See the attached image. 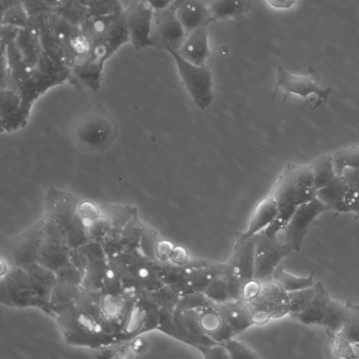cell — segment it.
I'll return each mask as SVG.
<instances>
[{"label": "cell", "mask_w": 359, "mask_h": 359, "mask_svg": "<svg viewBox=\"0 0 359 359\" xmlns=\"http://www.w3.org/2000/svg\"><path fill=\"white\" fill-rule=\"evenodd\" d=\"M56 318L69 344L93 348L123 341V327L108 313L101 290L83 288L74 302L57 313Z\"/></svg>", "instance_id": "cell-1"}, {"label": "cell", "mask_w": 359, "mask_h": 359, "mask_svg": "<svg viewBox=\"0 0 359 359\" xmlns=\"http://www.w3.org/2000/svg\"><path fill=\"white\" fill-rule=\"evenodd\" d=\"M117 133L116 120L101 104L83 109L70 127L72 141L79 149L88 153L109 149Z\"/></svg>", "instance_id": "cell-2"}, {"label": "cell", "mask_w": 359, "mask_h": 359, "mask_svg": "<svg viewBox=\"0 0 359 359\" xmlns=\"http://www.w3.org/2000/svg\"><path fill=\"white\" fill-rule=\"evenodd\" d=\"M122 12L90 15L80 26L90 43L91 55L102 65L123 44L129 42Z\"/></svg>", "instance_id": "cell-3"}, {"label": "cell", "mask_w": 359, "mask_h": 359, "mask_svg": "<svg viewBox=\"0 0 359 359\" xmlns=\"http://www.w3.org/2000/svg\"><path fill=\"white\" fill-rule=\"evenodd\" d=\"M243 298L251 310L255 325L289 314L288 292L272 278L253 280L243 287Z\"/></svg>", "instance_id": "cell-4"}, {"label": "cell", "mask_w": 359, "mask_h": 359, "mask_svg": "<svg viewBox=\"0 0 359 359\" xmlns=\"http://www.w3.org/2000/svg\"><path fill=\"white\" fill-rule=\"evenodd\" d=\"M279 208L296 210L301 204L316 198L313 171L309 165L288 163L269 193Z\"/></svg>", "instance_id": "cell-5"}, {"label": "cell", "mask_w": 359, "mask_h": 359, "mask_svg": "<svg viewBox=\"0 0 359 359\" xmlns=\"http://www.w3.org/2000/svg\"><path fill=\"white\" fill-rule=\"evenodd\" d=\"M80 200L72 194L51 187L45 195V212L40 219L44 239L65 243L69 224L79 209Z\"/></svg>", "instance_id": "cell-6"}, {"label": "cell", "mask_w": 359, "mask_h": 359, "mask_svg": "<svg viewBox=\"0 0 359 359\" xmlns=\"http://www.w3.org/2000/svg\"><path fill=\"white\" fill-rule=\"evenodd\" d=\"M157 330L197 349L217 343L203 331L195 309L161 308Z\"/></svg>", "instance_id": "cell-7"}, {"label": "cell", "mask_w": 359, "mask_h": 359, "mask_svg": "<svg viewBox=\"0 0 359 359\" xmlns=\"http://www.w3.org/2000/svg\"><path fill=\"white\" fill-rule=\"evenodd\" d=\"M175 60L182 84L189 93L194 104L199 109H208L213 100L212 75L206 65H194L175 50H168Z\"/></svg>", "instance_id": "cell-8"}, {"label": "cell", "mask_w": 359, "mask_h": 359, "mask_svg": "<svg viewBox=\"0 0 359 359\" xmlns=\"http://www.w3.org/2000/svg\"><path fill=\"white\" fill-rule=\"evenodd\" d=\"M0 302L15 308L38 307L36 295L25 269L11 266L0 276Z\"/></svg>", "instance_id": "cell-9"}, {"label": "cell", "mask_w": 359, "mask_h": 359, "mask_svg": "<svg viewBox=\"0 0 359 359\" xmlns=\"http://www.w3.org/2000/svg\"><path fill=\"white\" fill-rule=\"evenodd\" d=\"M177 0L165 9L154 11L150 36L151 47L166 51L179 49L186 32L177 15Z\"/></svg>", "instance_id": "cell-10"}, {"label": "cell", "mask_w": 359, "mask_h": 359, "mask_svg": "<svg viewBox=\"0 0 359 359\" xmlns=\"http://www.w3.org/2000/svg\"><path fill=\"white\" fill-rule=\"evenodd\" d=\"M255 236V279H270L277 266L292 251L277 236H270L264 229Z\"/></svg>", "instance_id": "cell-11"}, {"label": "cell", "mask_w": 359, "mask_h": 359, "mask_svg": "<svg viewBox=\"0 0 359 359\" xmlns=\"http://www.w3.org/2000/svg\"><path fill=\"white\" fill-rule=\"evenodd\" d=\"M327 210L329 208L316 197L307 203L301 204L297 208L285 227L278 233H282L283 236H277L292 252L299 251L314 219Z\"/></svg>", "instance_id": "cell-12"}, {"label": "cell", "mask_w": 359, "mask_h": 359, "mask_svg": "<svg viewBox=\"0 0 359 359\" xmlns=\"http://www.w3.org/2000/svg\"><path fill=\"white\" fill-rule=\"evenodd\" d=\"M122 14L133 47L137 50L151 47L150 36L154 14L151 6L138 0L123 8Z\"/></svg>", "instance_id": "cell-13"}, {"label": "cell", "mask_w": 359, "mask_h": 359, "mask_svg": "<svg viewBox=\"0 0 359 359\" xmlns=\"http://www.w3.org/2000/svg\"><path fill=\"white\" fill-rule=\"evenodd\" d=\"M44 240L41 223L38 221L11 242L6 253L11 266L25 268L38 262Z\"/></svg>", "instance_id": "cell-14"}, {"label": "cell", "mask_w": 359, "mask_h": 359, "mask_svg": "<svg viewBox=\"0 0 359 359\" xmlns=\"http://www.w3.org/2000/svg\"><path fill=\"white\" fill-rule=\"evenodd\" d=\"M279 88L305 99L310 94H315L317 97L315 108L325 103L331 93V89L323 88L314 76L292 74L282 66L277 68L274 94Z\"/></svg>", "instance_id": "cell-15"}, {"label": "cell", "mask_w": 359, "mask_h": 359, "mask_svg": "<svg viewBox=\"0 0 359 359\" xmlns=\"http://www.w3.org/2000/svg\"><path fill=\"white\" fill-rule=\"evenodd\" d=\"M255 235L234 245L226 264L243 286L255 280Z\"/></svg>", "instance_id": "cell-16"}, {"label": "cell", "mask_w": 359, "mask_h": 359, "mask_svg": "<svg viewBox=\"0 0 359 359\" xmlns=\"http://www.w3.org/2000/svg\"><path fill=\"white\" fill-rule=\"evenodd\" d=\"M177 51L194 65H205L210 54L208 26H202L187 33Z\"/></svg>", "instance_id": "cell-17"}, {"label": "cell", "mask_w": 359, "mask_h": 359, "mask_svg": "<svg viewBox=\"0 0 359 359\" xmlns=\"http://www.w3.org/2000/svg\"><path fill=\"white\" fill-rule=\"evenodd\" d=\"M243 285L225 263L224 270L210 283L204 294L215 303L243 299Z\"/></svg>", "instance_id": "cell-18"}, {"label": "cell", "mask_w": 359, "mask_h": 359, "mask_svg": "<svg viewBox=\"0 0 359 359\" xmlns=\"http://www.w3.org/2000/svg\"><path fill=\"white\" fill-rule=\"evenodd\" d=\"M216 306L234 337L255 325L250 306L243 298L216 303Z\"/></svg>", "instance_id": "cell-19"}, {"label": "cell", "mask_w": 359, "mask_h": 359, "mask_svg": "<svg viewBox=\"0 0 359 359\" xmlns=\"http://www.w3.org/2000/svg\"><path fill=\"white\" fill-rule=\"evenodd\" d=\"M176 13L186 34L212 22L207 0H177Z\"/></svg>", "instance_id": "cell-20"}, {"label": "cell", "mask_w": 359, "mask_h": 359, "mask_svg": "<svg viewBox=\"0 0 359 359\" xmlns=\"http://www.w3.org/2000/svg\"><path fill=\"white\" fill-rule=\"evenodd\" d=\"M224 267L225 263L201 259H190L187 262V268L191 293L204 292Z\"/></svg>", "instance_id": "cell-21"}, {"label": "cell", "mask_w": 359, "mask_h": 359, "mask_svg": "<svg viewBox=\"0 0 359 359\" xmlns=\"http://www.w3.org/2000/svg\"><path fill=\"white\" fill-rule=\"evenodd\" d=\"M29 275L38 300V307L47 312L51 293L57 283L55 272L38 262L25 268Z\"/></svg>", "instance_id": "cell-22"}, {"label": "cell", "mask_w": 359, "mask_h": 359, "mask_svg": "<svg viewBox=\"0 0 359 359\" xmlns=\"http://www.w3.org/2000/svg\"><path fill=\"white\" fill-rule=\"evenodd\" d=\"M278 210L277 202L269 194L257 205L250 217L248 228L245 231L237 234L235 244L264 229L276 216Z\"/></svg>", "instance_id": "cell-23"}, {"label": "cell", "mask_w": 359, "mask_h": 359, "mask_svg": "<svg viewBox=\"0 0 359 359\" xmlns=\"http://www.w3.org/2000/svg\"><path fill=\"white\" fill-rule=\"evenodd\" d=\"M203 331L217 343L222 344L233 338V334L221 317L216 303L196 309Z\"/></svg>", "instance_id": "cell-24"}, {"label": "cell", "mask_w": 359, "mask_h": 359, "mask_svg": "<svg viewBox=\"0 0 359 359\" xmlns=\"http://www.w3.org/2000/svg\"><path fill=\"white\" fill-rule=\"evenodd\" d=\"M313 288L314 295L308 306L303 311L291 316V318L305 325L321 326L331 297L320 281L315 283Z\"/></svg>", "instance_id": "cell-25"}, {"label": "cell", "mask_w": 359, "mask_h": 359, "mask_svg": "<svg viewBox=\"0 0 359 359\" xmlns=\"http://www.w3.org/2000/svg\"><path fill=\"white\" fill-rule=\"evenodd\" d=\"M15 43L24 61L36 69L43 53L39 29L29 25L21 29Z\"/></svg>", "instance_id": "cell-26"}, {"label": "cell", "mask_w": 359, "mask_h": 359, "mask_svg": "<svg viewBox=\"0 0 359 359\" xmlns=\"http://www.w3.org/2000/svg\"><path fill=\"white\" fill-rule=\"evenodd\" d=\"M70 250L64 243L44 239L40 248L37 262L55 272L70 263Z\"/></svg>", "instance_id": "cell-27"}, {"label": "cell", "mask_w": 359, "mask_h": 359, "mask_svg": "<svg viewBox=\"0 0 359 359\" xmlns=\"http://www.w3.org/2000/svg\"><path fill=\"white\" fill-rule=\"evenodd\" d=\"M348 190L342 177L336 175L330 183L316 190V197L329 209L337 212H348L345 203Z\"/></svg>", "instance_id": "cell-28"}, {"label": "cell", "mask_w": 359, "mask_h": 359, "mask_svg": "<svg viewBox=\"0 0 359 359\" xmlns=\"http://www.w3.org/2000/svg\"><path fill=\"white\" fill-rule=\"evenodd\" d=\"M212 22L238 19L248 12L253 0H207Z\"/></svg>", "instance_id": "cell-29"}, {"label": "cell", "mask_w": 359, "mask_h": 359, "mask_svg": "<svg viewBox=\"0 0 359 359\" xmlns=\"http://www.w3.org/2000/svg\"><path fill=\"white\" fill-rule=\"evenodd\" d=\"M82 289L80 285L57 281L51 293L47 312L56 316L74 302Z\"/></svg>", "instance_id": "cell-30"}, {"label": "cell", "mask_w": 359, "mask_h": 359, "mask_svg": "<svg viewBox=\"0 0 359 359\" xmlns=\"http://www.w3.org/2000/svg\"><path fill=\"white\" fill-rule=\"evenodd\" d=\"M348 314L346 304L330 299L321 326L326 330L328 337L335 335L341 330Z\"/></svg>", "instance_id": "cell-31"}, {"label": "cell", "mask_w": 359, "mask_h": 359, "mask_svg": "<svg viewBox=\"0 0 359 359\" xmlns=\"http://www.w3.org/2000/svg\"><path fill=\"white\" fill-rule=\"evenodd\" d=\"M316 269L309 276L297 277L288 273L285 270V262H282L275 269L272 278L276 280L287 292L311 287L314 285L313 277Z\"/></svg>", "instance_id": "cell-32"}, {"label": "cell", "mask_w": 359, "mask_h": 359, "mask_svg": "<svg viewBox=\"0 0 359 359\" xmlns=\"http://www.w3.org/2000/svg\"><path fill=\"white\" fill-rule=\"evenodd\" d=\"M348 314L339 334L352 344L359 358V304L348 300L346 303Z\"/></svg>", "instance_id": "cell-33"}, {"label": "cell", "mask_w": 359, "mask_h": 359, "mask_svg": "<svg viewBox=\"0 0 359 359\" xmlns=\"http://www.w3.org/2000/svg\"><path fill=\"white\" fill-rule=\"evenodd\" d=\"M108 258L91 260L83 272L81 287L88 290H100L107 268Z\"/></svg>", "instance_id": "cell-34"}, {"label": "cell", "mask_w": 359, "mask_h": 359, "mask_svg": "<svg viewBox=\"0 0 359 359\" xmlns=\"http://www.w3.org/2000/svg\"><path fill=\"white\" fill-rule=\"evenodd\" d=\"M314 187L316 190L327 185L335 177L332 154H325L320 156L311 164Z\"/></svg>", "instance_id": "cell-35"}, {"label": "cell", "mask_w": 359, "mask_h": 359, "mask_svg": "<svg viewBox=\"0 0 359 359\" xmlns=\"http://www.w3.org/2000/svg\"><path fill=\"white\" fill-rule=\"evenodd\" d=\"M53 10L70 22L79 27L90 16L87 7L79 0H61Z\"/></svg>", "instance_id": "cell-36"}, {"label": "cell", "mask_w": 359, "mask_h": 359, "mask_svg": "<svg viewBox=\"0 0 359 359\" xmlns=\"http://www.w3.org/2000/svg\"><path fill=\"white\" fill-rule=\"evenodd\" d=\"M100 206L101 211L110 217L112 227L119 229L138 212L135 207L128 205L103 203Z\"/></svg>", "instance_id": "cell-37"}, {"label": "cell", "mask_w": 359, "mask_h": 359, "mask_svg": "<svg viewBox=\"0 0 359 359\" xmlns=\"http://www.w3.org/2000/svg\"><path fill=\"white\" fill-rule=\"evenodd\" d=\"M88 241H90V238L87 227L78 209L77 212L68 226L65 236V244L70 250H72L79 248Z\"/></svg>", "instance_id": "cell-38"}, {"label": "cell", "mask_w": 359, "mask_h": 359, "mask_svg": "<svg viewBox=\"0 0 359 359\" xmlns=\"http://www.w3.org/2000/svg\"><path fill=\"white\" fill-rule=\"evenodd\" d=\"M138 212L121 229L124 249L140 248L141 238L146 226Z\"/></svg>", "instance_id": "cell-39"}, {"label": "cell", "mask_w": 359, "mask_h": 359, "mask_svg": "<svg viewBox=\"0 0 359 359\" xmlns=\"http://www.w3.org/2000/svg\"><path fill=\"white\" fill-rule=\"evenodd\" d=\"M332 156L334 171L338 176L341 175L345 168H359V145L340 149Z\"/></svg>", "instance_id": "cell-40"}, {"label": "cell", "mask_w": 359, "mask_h": 359, "mask_svg": "<svg viewBox=\"0 0 359 359\" xmlns=\"http://www.w3.org/2000/svg\"><path fill=\"white\" fill-rule=\"evenodd\" d=\"M162 239L156 229L146 224L141 238L140 250L146 257L157 261L158 250Z\"/></svg>", "instance_id": "cell-41"}, {"label": "cell", "mask_w": 359, "mask_h": 359, "mask_svg": "<svg viewBox=\"0 0 359 359\" xmlns=\"http://www.w3.org/2000/svg\"><path fill=\"white\" fill-rule=\"evenodd\" d=\"M29 16L22 4L1 13V25H11L23 29L28 25Z\"/></svg>", "instance_id": "cell-42"}, {"label": "cell", "mask_w": 359, "mask_h": 359, "mask_svg": "<svg viewBox=\"0 0 359 359\" xmlns=\"http://www.w3.org/2000/svg\"><path fill=\"white\" fill-rule=\"evenodd\" d=\"M88 9L90 15H109L123 11L121 0H79Z\"/></svg>", "instance_id": "cell-43"}, {"label": "cell", "mask_w": 359, "mask_h": 359, "mask_svg": "<svg viewBox=\"0 0 359 359\" xmlns=\"http://www.w3.org/2000/svg\"><path fill=\"white\" fill-rule=\"evenodd\" d=\"M313 295V286L289 292V315L291 316L303 311L312 300Z\"/></svg>", "instance_id": "cell-44"}, {"label": "cell", "mask_w": 359, "mask_h": 359, "mask_svg": "<svg viewBox=\"0 0 359 359\" xmlns=\"http://www.w3.org/2000/svg\"><path fill=\"white\" fill-rule=\"evenodd\" d=\"M100 243L108 258L119 255L124 250L121 229L111 227Z\"/></svg>", "instance_id": "cell-45"}, {"label": "cell", "mask_w": 359, "mask_h": 359, "mask_svg": "<svg viewBox=\"0 0 359 359\" xmlns=\"http://www.w3.org/2000/svg\"><path fill=\"white\" fill-rule=\"evenodd\" d=\"M111 227L110 217L101 211L100 215L93 219L87 226L90 241L100 242Z\"/></svg>", "instance_id": "cell-46"}, {"label": "cell", "mask_w": 359, "mask_h": 359, "mask_svg": "<svg viewBox=\"0 0 359 359\" xmlns=\"http://www.w3.org/2000/svg\"><path fill=\"white\" fill-rule=\"evenodd\" d=\"M334 355L341 358H358L354 346L339 334L329 337Z\"/></svg>", "instance_id": "cell-47"}, {"label": "cell", "mask_w": 359, "mask_h": 359, "mask_svg": "<svg viewBox=\"0 0 359 359\" xmlns=\"http://www.w3.org/2000/svg\"><path fill=\"white\" fill-rule=\"evenodd\" d=\"M150 294L160 308L175 307L180 297L168 285H164L158 290L150 292Z\"/></svg>", "instance_id": "cell-48"}, {"label": "cell", "mask_w": 359, "mask_h": 359, "mask_svg": "<svg viewBox=\"0 0 359 359\" xmlns=\"http://www.w3.org/2000/svg\"><path fill=\"white\" fill-rule=\"evenodd\" d=\"M213 303L215 302L208 298L203 292H197L180 296L176 306L182 309L196 310Z\"/></svg>", "instance_id": "cell-49"}, {"label": "cell", "mask_w": 359, "mask_h": 359, "mask_svg": "<svg viewBox=\"0 0 359 359\" xmlns=\"http://www.w3.org/2000/svg\"><path fill=\"white\" fill-rule=\"evenodd\" d=\"M227 351L230 358H252L259 357L251 349L241 342L231 338L222 343Z\"/></svg>", "instance_id": "cell-50"}, {"label": "cell", "mask_w": 359, "mask_h": 359, "mask_svg": "<svg viewBox=\"0 0 359 359\" xmlns=\"http://www.w3.org/2000/svg\"><path fill=\"white\" fill-rule=\"evenodd\" d=\"M58 282H67L81 285L83 272L71 262L55 271Z\"/></svg>", "instance_id": "cell-51"}, {"label": "cell", "mask_w": 359, "mask_h": 359, "mask_svg": "<svg viewBox=\"0 0 359 359\" xmlns=\"http://www.w3.org/2000/svg\"><path fill=\"white\" fill-rule=\"evenodd\" d=\"M101 290L104 293L111 294L123 293V287L120 278L108 264Z\"/></svg>", "instance_id": "cell-52"}, {"label": "cell", "mask_w": 359, "mask_h": 359, "mask_svg": "<svg viewBox=\"0 0 359 359\" xmlns=\"http://www.w3.org/2000/svg\"><path fill=\"white\" fill-rule=\"evenodd\" d=\"M198 350L206 359L230 358L227 351L222 344L216 343L209 346H201Z\"/></svg>", "instance_id": "cell-53"}, {"label": "cell", "mask_w": 359, "mask_h": 359, "mask_svg": "<svg viewBox=\"0 0 359 359\" xmlns=\"http://www.w3.org/2000/svg\"><path fill=\"white\" fill-rule=\"evenodd\" d=\"M340 176L347 185L348 190L359 191V168H345Z\"/></svg>", "instance_id": "cell-54"}, {"label": "cell", "mask_w": 359, "mask_h": 359, "mask_svg": "<svg viewBox=\"0 0 359 359\" xmlns=\"http://www.w3.org/2000/svg\"><path fill=\"white\" fill-rule=\"evenodd\" d=\"M20 29L11 25H1V47L15 43Z\"/></svg>", "instance_id": "cell-55"}, {"label": "cell", "mask_w": 359, "mask_h": 359, "mask_svg": "<svg viewBox=\"0 0 359 359\" xmlns=\"http://www.w3.org/2000/svg\"><path fill=\"white\" fill-rule=\"evenodd\" d=\"M70 262L84 272L90 260L79 248H76L70 250Z\"/></svg>", "instance_id": "cell-56"}, {"label": "cell", "mask_w": 359, "mask_h": 359, "mask_svg": "<svg viewBox=\"0 0 359 359\" xmlns=\"http://www.w3.org/2000/svg\"><path fill=\"white\" fill-rule=\"evenodd\" d=\"M189 260L187 249L182 245H175L168 262L174 264L182 265L187 264Z\"/></svg>", "instance_id": "cell-57"}, {"label": "cell", "mask_w": 359, "mask_h": 359, "mask_svg": "<svg viewBox=\"0 0 359 359\" xmlns=\"http://www.w3.org/2000/svg\"><path fill=\"white\" fill-rule=\"evenodd\" d=\"M345 203L348 212L355 213V219L359 218V191L348 190Z\"/></svg>", "instance_id": "cell-58"}, {"label": "cell", "mask_w": 359, "mask_h": 359, "mask_svg": "<svg viewBox=\"0 0 359 359\" xmlns=\"http://www.w3.org/2000/svg\"><path fill=\"white\" fill-rule=\"evenodd\" d=\"M271 8L277 10H287L298 3L297 0H265Z\"/></svg>", "instance_id": "cell-59"}, {"label": "cell", "mask_w": 359, "mask_h": 359, "mask_svg": "<svg viewBox=\"0 0 359 359\" xmlns=\"http://www.w3.org/2000/svg\"><path fill=\"white\" fill-rule=\"evenodd\" d=\"M149 4L154 11L165 9L171 6L176 0H142Z\"/></svg>", "instance_id": "cell-60"}, {"label": "cell", "mask_w": 359, "mask_h": 359, "mask_svg": "<svg viewBox=\"0 0 359 359\" xmlns=\"http://www.w3.org/2000/svg\"><path fill=\"white\" fill-rule=\"evenodd\" d=\"M20 4H22V0H0L1 13Z\"/></svg>", "instance_id": "cell-61"}, {"label": "cell", "mask_w": 359, "mask_h": 359, "mask_svg": "<svg viewBox=\"0 0 359 359\" xmlns=\"http://www.w3.org/2000/svg\"><path fill=\"white\" fill-rule=\"evenodd\" d=\"M133 348L136 352H142L146 348V343L141 338H136L133 343Z\"/></svg>", "instance_id": "cell-62"}, {"label": "cell", "mask_w": 359, "mask_h": 359, "mask_svg": "<svg viewBox=\"0 0 359 359\" xmlns=\"http://www.w3.org/2000/svg\"><path fill=\"white\" fill-rule=\"evenodd\" d=\"M51 9H54L61 0H43Z\"/></svg>", "instance_id": "cell-63"}]
</instances>
